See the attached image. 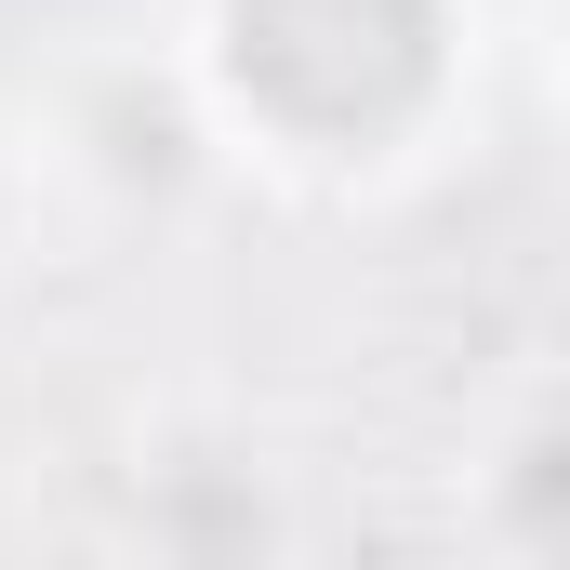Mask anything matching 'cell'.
<instances>
[{
    "label": "cell",
    "instance_id": "1",
    "mask_svg": "<svg viewBox=\"0 0 570 570\" xmlns=\"http://www.w3.org/2000/svg\"><path fill=\"white\" fill-rule=\"evenodd\" d=\"M226 53L292 134H385L438 67V0H239Z\"/></svg>",
    "mask_w": 570,
    "mask_h": 570
}]
</instances>
